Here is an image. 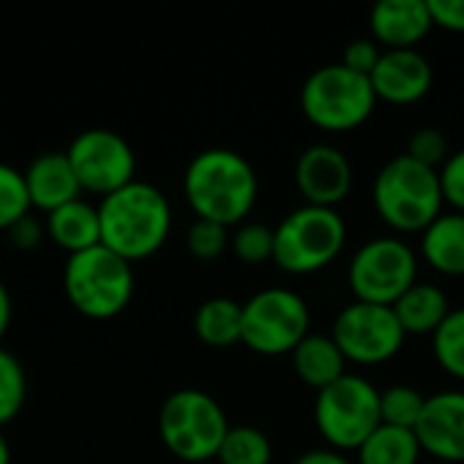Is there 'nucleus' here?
<instances>
[{
	"label": "nucleus",
	"instance_id": "obj_1",
	"mask_svg": "<svg viewBox=\"0 0 464 464\" xmlns=\"http://www.w3.org/2000/svg\"><path fill=\"white\" fill-rule=\"evenodd\" d=\"M182 193L196 220L242 226L258 201V174L237 150L209 147L188 163Z\"/></svg>",
	"mask_w": 464,
	"mask_h": 464
},
{
	"label": "nucleus",
	"instance_id": "obj_2",
	"mask_svg": "<svg viewBox=\"0 0 464 464\" xmlns=\"http://www.w3.org/2000/svg\"><path fill=\"white\" fill-rule=\"evenodd\" d=\"M98 215L101 245L128 264L155 256L171 234V204L166 193L141 179L101 198Z\"/></svg>",
	"mask_w": 464,
	"mask_h": 464
},
{
	"label": "nucleus",
	"instance_id": "obj_3",
	"mask_svg": "<svg viewBox=\"0 0 464 464\" xmlns=\"http://www.w3.org/2000/svg\"><path fill=\"white\" fill-rule=\"evenodd\" d=\"M372 204L386 226L400 234H424L443 215L440 171L411 155L392 158L372 182Z\"/></svg>",
	"mask_w": 464,
	"mask_h": 464
},
{
	"label": "nucleus",
	"instance_id": "obj_4",
	"mask_svg": "<svg viewBox=\"0 0 464 464\" xmlns=\"http://www.w3.org/2000/svg\"><path fill=\"white\" fill-rule=\"evenodd\" d=\"M133 264L98 245L68 256L63 266V291L68 304L92 321L117 318L133 299Z\"/></svg>",
	"mask_w": 464,
	"mask_h": 464
},
{
	"label": "nucleus",
	"instance_id": "obj_5",
	"mask_svg": "<svg viewBox=\"0 0 464 464\" xmlns=\"http://www.w3.org/2000/svg\"><path fill=\"white\" fill-rule=\"evenodd\" d=\"M231 424L220 402L201 389L169 394L158 413V432L171 457L188 464L218 459Z\"/></svg>",
	"mask_w": 464,
	"mask_h": 464
},
{
	"label": "nucleus",
	"instance_id": "obj_6",
	"mask_svg": "<svg viewBox=\"0 0 464 464\" xmlns=\"http://www.w3.org/2000/svg\"><path fill=\"white\" fill-rule=\"evenodd\" d=\"M302 114L321 130L345 133L364 125L375 111V90L370 76H362L343 63L315 68L299 92Z\"/></svg>",
	"mask_w": 464,
	"mask_h": 464
},
{
	"label": "nucleus",
	"instance_id": "obj_7",
	"mask_svg": "<svg viewBox=\"0 0 464 464\" xmlns=\"http://www.w3.org/2000/svg\"><path fill=\"white\" fill-rule=\"evenodd\" d=\"M348 226L337 209L302 204L275 226V264L288 275L326 269L345 247Z\"/></svg>",
	"mask_w": 464,
	"mask_h": 464
},
{
	"label": "nucleus",
	"instance_id": "obj_8",
	"mask_svg": "<svg viewBox=\"0 0 464 464\" xmlns=\"http://www.w3.org/2000/svg\"><path fill=\"white\" fill-rule=\"evenodd\" d=\"M315 427L329 449L359 451L381 427V392L362 375H343L315 394Z\"/></svg>",
	"mask_w": 464,
	"mask_h": 464
},
{
	"label": "nucleus",
	"instance_id": "obj_9",
	"mask_svg": "<svg viewBox=\"0 0 464 464\" xmlns=\"http://www.w3.org/2000/svg\"><path fill=\"white\" fill-rule=\"evenodd\" d=\"M310 307L291 288H264L242 304V343L258 356H285L310 334Z\"/></svg>",
	"mask_w": 464,
	"mask_h": 464
},
{
	"label": "nucleus",
	"instance_id": "obj_10",
	"mask_svg": "<svg viewBox=\"0 0 464 464\" xmlns=\"http://www.w3.org/2000/svg\"><path fill=\"white\" fill-rule=\"evenodd\" d=\"M413 283H419V256L400 237L364 242L348 264V285L356 302L394 307Z\"/></svg>",
	"mask_w": 464,
	"mask_h": 464
},
{
	"label": "nucleus",
	"instance_id": "obj_11",
	"mask_svg": "<svg viewBox=\"0 0 464 464\" xmlns=\"http://www.w3.org/2000/svg\"><path fill=\"white\" fill-rule=\"evenodd\" d=\"M65 155L73 166L82 193L106 198L136 179V152L117 130L87 128L73 136Z\"/></svg>",
	"mask_w": 464,
	"mask_h": 464
},
{
	"label": "nucleus",
	"instance_id": "obj_12",
	"mask_svg": "<svg viewBox=\"0 0 464 464\" xmlns=\"http://www.w3.org/2000/svg\"><path fill=\"white\" fill-rule=\"evenodd\" d=\"M405 332L394 307L351 302L343 307L332 326V340L353 364H383L405 345Z\"/></svg>",
	"mask_w": 464,
	"mask_h": 464
},
{
	"label": "nucleus",
	"instance_id": "obj_13",
	"mask_svg": "<svg viewBox=\"0 0 464 464\" xmlns=\"http://www.w3.org/2000/svg\"><path fill=\"white\" fill-rule=\"evenodd\" d=\"M296 188L310 207L337 209L353 188V166L334 144H310L296 160Z\"/></svg>",
	"mask_w": 464,
	"mask_h": 464
},
{
	"label": "nucleus",
	"instance_id": "obj_14",
	"mask_svg": "<svg viewBox=\"0 0 464 464\" xmlns=\"http://www.w3.org/2000/svg\"><path fill=\"white\" fill-rule=\"evenodd\" d=\"M424 454L440 464H464V392H438L427 397L416 424Z\"/></svg>",
	"mask_w": 464,
	"mask_h": 464
},
{
	"label": "nucleus",
	"instance_id": "obj_15",
	"mask_svg": "<svg viewBox=\"0 0 464 464\" xmlns=\"http://www.w3.org/2000/svg\"><path fill=\"white\" fill-rule=\"evenodd\" d=\"M432 63L419 49H383L370 84L378 101L408 106L421 101L432 87Z\"/></svg>",
	"mask_w": 464,
	"mask_h": 464
},
{
	"label": "nucleus",
	"instance_id": "obj_16",
	"mask_svg": "<svg viewBox=\"0 0 464 464\" xmlns=\"http://www.w3.org/2000/svg\"><path fill=\"white\" fill-rule=\"evenodd\" d=\"M432 27L427 0H383L370 11L372 38L386 49H416Z\"/></svg>",
	"mask_w": 464,
	"mask_h": 464
},
{
	"label": "nucleus",
	"instance_id": "obj_17",
	"mask_svg": "<svg viewBox=\"0 0 464 464\" xmlns=\"http://www.w3.org/2000/svg\"><path fill=\"white\" fill-rule=\"evenodd\" d=\"M22 174L33 209H41L44 215L73 198H82V185L73 174V166L68 155L60 150L41 152L38 158L30 160V166Z\"/></svg>",
	"mask_w": 464,
	"mask_h": 464
},
{
	"label": "nucleus",
	"instance_id": "obj_18",
	"mask_svg": "<svg viewBox=\"0 0 464 464\" xmlns=\"http://www.w3.org/2000/svg\"><path fill=\"white\" fill-rule=\"evenodd\" d=\"M44 228H46V239L54 247L65 250L68 256H76V253H84V250L101 245L98 207L84 198H73V201L46 212Z\"/></svg>",
	"mask_w": 464,
	"mask_h": 464
},
{
	"label": "nucleus",
	"instance_id": "obj_19",
	"mask_svg": "<svg viewBox=\"0 0 464 464\" xmlns=\"http://www.w3.org/2000/svg\"><path fill=\"white\" fill-rule=\"evenodd\" d=\"M291 359H294V370H296L299 381L315 392H321V389L337 383L343 375H348L345 372L348 359L343 356V351L337 348L332 334H313L310 332L296 345Z\"/></svg>",
	"mask_w": 464,
	"mask_h": 464
},
{
	"label": "nucleus",
	"instance_id": "obj_20",
	"mask_svg": "<svg viewBox=\"0 0 464 464\" xmlns=\"http://www.w3.org/2000/svg\"><path fill=\"white\" fill-rule=\"evenodd\" d=\"M421 256L424 261L446 275L464 277V215L443 212L424 234H421Z\"/></svg>",
	"mask_w": 464,
	"mask_h": 464
},
{
	"label": "nucleus",
	"instance_id": "obj_21",
	"mask_svg": "<svg viewBox=\"0 0 464 464\" xmlns=\"http://www.w3.org/2000/svg\"><path fill=\"white\" fill-rule=\"evenodd\" d=\"M400 326L405 334H435L449 318V294L435 283H413L394 304Z\"/></svg>",
	"mask_w": 464,
	"mask_h": 464
},
{
	"label": "nucleus",
	"instance_id": "obj_22",
	"mask_svg": "<svg viewBox=\"0 0 464 464\" xmlns=\"http://www.w3.org/2000/svg\"><path fill=\"white\" fill-rule=\"evenodd\" d=\"M196 337L209 348H231L242 343V304L228 296H212L193 315Z\"/></svg>",
	"mask_w": 464,
	"mask_h": 464
},
{
	"label": "nucleus",
	"instance_id": "obj_23",
	"mask_svg": "<svg viewBox=\"0 0 464 464\" xmlns=\"http://www.w3.org/2000/svg\"><path fill=\"white\" fill-rule=\"evenodd\" d=\"M356 454L359 464H419L424 451L413 430L381 424Z\"/></svg>",
	"mask_w": 464,
	"mask_h": 464
},
{
	"label": "nucleus",
	"instance_id": "obj_24",
	"mask_svg": "<svg viewBox=\"0 0 464 464\" xmlns=\"http://www.w3.org/2000/svg\"><path fill=\"white\" fill-rule=\"evenodd\" d=\"M218 464H272V443L256 427H231L218 451Z\"/></svg>",
	"mask_w": 464,
	"mask_h": 464
},
{
	"label": "nucleus",
	"instance_id": "obj_25",
	"mask_svg": "<svg viewBox=\"0 0 464 464\" xmlns=\"http://www.w3.org/2000/svg\"><path fill=\"white\" fill-rule=\"evenodd\" d=\"M432 353L443 372L464 381V307L451 310L440 329L432 334Z\"/></svg>",
	"mask_w": 464,
	"mask_h": 464
},
{
	"label": "nucleus",
	"instance_id": "obj_26",
	"mask_svg": "<svg viewBox=\"0 0 464 464\" xmlns=\"http://www.w3.org/2000/svg\"><path fill=\"white\" fill-rule=\"evenodd\" d=\"M427 397L405 383L389 386L381 392V424L400 427V430H416L421 413H424Z\"/></svg>",
	"mask_w": 464,
	"mask_h": 464
},
{
	"label": "nucleus",
	"instance_id": "obj_27",
	"mask_svg": "<svg viewBox=\"0 0 464 464\" xmlns=\"http://www.w3.org/2000/svg\"><path fill=\"white\" fill-rule=\"evenodd\" d=\"M27 400V375L22 362L0 345V430L11 424Z\"/></svg>",
	"mask_w": 464,
	"mask_h": 464
},
{
	"label": "nucleus",
	"instance_id": "obj_28",
	"mask_svg": "<svg viewBox=\"0 0 464 464\" xmlns=\"http://www.w3.org/2000/svg\"><path fill=\"white\" fill-rule=\"evenodd\" d=\"M231 253L247 266H261V264L272 261L275 258V228H269L266 223L245 220L231 234Z\"/></svg>",
	"mask_w": 464,
	"mask_h": 464
},
{
	"label": "nucleus",
	"instance_id": "obj_29",
	"mask_svg": "<svg viewBox=\"0 0 464 464\" xmlns=\"http://www.w3.org/2000/svg\"><path fill=\"white\" fill-rule=\"evenodd\" d=\"M33 212L24 174L8 163H0V231H8L16 220Z\"/></svg>",
	"mask_w": 464,
	"mask_h": 464
},
{
	"label": "nucleus",
	"instance_id": "obj_30",
	"mask_svg": "<svg viewBox=\"0 0 464 464\" xmlns=\"http://www.w3.org/2000/svg\"><path fill=\"white\" fill-rule=\"evenodd\" d=\"M185 245L196 261H218L231 247V237L226 226H218L209 220H193L188 228Z\"/></svg>",
	"mask_w": 464,
	"mask_h": 464
},
{
	"label": "nucleus",
	"instance_id": "obj_31",
	"mask_svg": "<svg viewBox=\"0 0 464 464\" xmlns=\"http://www.w3.org/2000/svg\"><path fill=\"white\" fill-rule=\"evenodd\" d=\"M405 155H411L413 160H419V163H424V166H430V169H438L440 171V166L449 160V139H446V133L440 130V128H432V125H427V128H419L413 136H411V141H408V152Z\"/></svg>",
	"mask_w": 464,
	"mask_h": 464
},
{
	"label": "nucleus",
	"instance_id": "obj_32",
	"mask_svg": "<svg viewBox=\"0 0 464 464\" xmlns=\"http://www.w3.org/2000/svg\"><path fill=\"white\" fill-rule=\"evenodd\" d=\"M440 188L443 201H449L454 212L464 215V150L451 152L449 160L440 166Z\"/></svg>",
	"mask_w": 464,
	"mask_h": 464
},
{
	"label": "nucleus",
	"instance_id": "obj_33",
	"mask_svg": "<svg viewBox=\"0 0 464 464\" xmlns=\"http://www.w3.org/2000/svg\"><path fill=\"white\" fill-rule=\"evenodd\" d=\"M381 54H383V49L378 46L375 38H353L343 52V65L362 76H370L375 71Z\"/></svg>",
	"mask_w": 464,
	"mask_h": 464
},
{
	"label": "nucleus",
	"instance_id": "obj_34",
	"mask_svg": "<svg viewBox=\"0 0 464 464\" xmlns=\"http://www.w3.org/2000/svg\"><path fill=\"white\" fill-rule=\"evenodd\" d=\"M8 242L16 247V250H35L44 239H46V228H44V220L33 218V215H24L22 220H16L8 231H5Z\"/></svg>",
	"mask_w": 464,
	"mask_h": 464
},
{
	"label": "nucleus",
	"instance_id": "obj_35",
	"mask_svg": "<svg viewBox=\"0 0 464 464\" xmlns=\"http://www.w3.org/2000/svg\"><path fill=\"white\" fill-rule=\"evenodd\" d=\"M432 22L443 30L464 33V0H427Z\"/></svg>",
	"mask_w": 464,
	"mask_h": 464
},
{
	"label": "nucleus",
	"instance_id": "obj_36",
	"mask_svg": "<svg viewBox=\"0 0 464 464\" xmlns=\"http://www.w3.org/2000/svg\"><path fill=\"white\" fill-rule=\"evenodd\" d=\"M294 464H353L343 451H334V449H310L304 454L296 457Z\"/></svg>",
	"mask_w": 464,
	"mask_h": 464
},
{
	"label": "nucleus",
	"instance_id": "obj_37",
	"mask_svg": "<svg viewBox=\"0 0 464 464\" xmlns=\"http://www.w3.org/2000/svg\"><path fill=\"white\" fill-rule=\"evenodd\" d=\"M11 313H14V307H11V294H8L5 283L0 280V340L5 337V332H8V326H11Z\"/></svg>",
	"mask_w": 464,
	"mask_h": 464
},
{
	"label": "nucleus",
	"instance_id": "obj_38",
	"mask_svg": "<svg viewBox=\"0 0 464 464\" xmlns=\"http://www.w3.org/2000/svg\"><path fill=\"white\" fill-rule=\"evenodd\" d=\"M0 464H11V446H8L3 430H0Z\"/></svg>",
	"mask_w": 464,
	"mask_h": 464
},
{
	"label": "nucleus",
	"instance_id": "obj_39",
	"mask_svg": "<svg viewBox=\"0 0 464 464\" xmlns=\"http://www.w3.org/2000/svg\"><path fill=\"white\" fill-rule=\"evenodd\" d=\"M435 464H440V462H435Z\"/></svg>",
	"mask_w": 464,
	"mask_h": 464
}]
</instances>
